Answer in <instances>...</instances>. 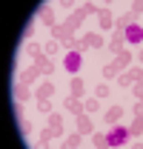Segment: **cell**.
Segmentation results:
<instances>
[{
	"instance_id": "6da1fadb",
	"label": "cell",
	"mask_w": 143,
	"mask_h": 149,
	"mask_svg": "<svg viewBox=\"0 0 143 149\" xmlns=\"http://www.w3.org/2000/svg\"><path fill=\"white\" fill-rule=\"evenodd\" d=\"M106 138H109V146H123L126 141H129V129H123V126H112V129L106 132Z\"/></svg>"
},
{
	"instance_id": "7a4b0ae2",
	"label": "cell",
	"mask_w": 143,
	"mask_h": 149,
	"mask_svg": "<svg viewBox=\"0 0 143 149\" xmlns=\"http://www.w3.org/2000/svg\"><path fill=\"white\" fill-rule=\"evenodd\" d=\"M80 66H83V55H80V52H66V57H63V69H66L69 74H77Z\"/></svg>"
},
{
	"instance_id": "3957f363",
	"label": "cell",
	"mask_w": 143,
	"mask_h": 149,
	"mask_svg": "<svg viewBox=\"0 0 143 149\" xmlns=\"http://www.w3.org/2000/svg\"><path fill=\"white\" fill-rule=\"evenodd\" d=\"M83 20H86V12H83V6H80V9H74L69 17H66V23H63V26L74 35V29H80V26H83Z\"/></svg>"
},
{
	"instance_id": "277c9868",
	"label": "cell",
	"mask_w": 143,
	"mask_h": 149,
	"mask_svg": "<svg viewBox=\"0 0 143 149\" xmlns=\"http://www.w3.org/2000/svg\"><path fill=\"white\" fill-rule=\"evenodd\" d=\"M126 43H129V46H137V49L143 46V26L140 23H135V26L126 29Z\"/></svg>"
},
{
	"instance_id": "5b68a950",
	"label": "cell",
	"mask_w": 143,
	"mask_h": 149,
	"mask_svg": "<svg viewBox=\"0 0 143 149\" xmlns=\"http://www.w3.org/2000/svg\"><path fill=\"white\" fill-rule=\"evenodd\" d=\"M123 46H126V32L115 29V32H112V37H109V52H112V55H117Z\"/></svg>"
},
{
	"instance_id": "8992f818",
	"label": "cell",
	"mask_w": 143,
	"mask_h": 149,
	"mask_svg": "<svg viewBox=\"0 0 143 149\" xmlns=\"http://www.w3.org/2000/svg\"><path fill=\"white\" fill-rule=\"evenodd\" d=\"M40 69H37V66H29V69H23V72H20V83H26V86H32V83H37V77H40Z\"/></svg>"
},
{
	"instance_id": "52a82bcc",
	"label": "cell",
	"mask_w": 143,
	"mask_h": 149,
	"mask_svg": "<svg viewBox=\"0 0 143 149\" xmlns=\"http://www.w3.org/2000/svg\"><path fill=\"white\" fill-rule=\"evenodd\" d=\"M49 129L54 132V138H63V115L60 112H52L49 115Z\"/></svg>"
},
{
	"instance_id": "ba28073f",
	"label": "cell",
	"mask_w": 143,
	"mask_h": 149,
	"mask_svg": "<svg viewBox=\"0 0 143 149\" xmlns=\"http://www.w3.org/2000/svg\"><path fill=\"white\" fill-rule=\"evenodd\" d=\"M77 132H80V135H92V132H94V123H92V118L86 112L77 115Z\"/></svg>"
},
{
	"instance_id": "9c48e42d",
	"label": "cell",
	"mask_w": 143,
	"mask_h": 149,
	"mask_svg": "<svg viewBox=\"0 0 143 149\" xmlns=\"http://www.w3.org/2000/svg\"><path fill=\"white\" fill-rule=\"evenodd\" d=\"M132 60H135V55H132L129 49H120V52L115 55V63H117V69H120V72H123V69H129V66H132Z\"/></svg>"
},
{
	"instance_id": "30bf717a",
	"label": "cell",
	"mask_w": 143,
	"mask_h": 149,
	"mask_svg": "<svg viewBox=\"0 0 143 149\" xmlns=\"http://www.w3.org/2000/svg\"><path fill=\"white\" fill-rule=\"evenodd\" d=\"M63 109L80 115V112H83V100H80V97H74V95H69V97H63Z\"/></svg>"
},
{
	"instance_id": "8fae6325",
	"label": "cell",
	"mask_w": 143,
	"mask_h": 149,
	"mask_svg": "<svg viewBox=\"0 0 143 149\" xmlns=\"http://www.w3.org/2000/svg\"><path fill=\"white\" fill-rule=\"evenodd\" d=\"M52 95H54V83H49V80H43V83L35 89V97H37V100H49Z\"/></svg>"
},
{
	"instance_id": "7c38bea8",
	"label": "cell",
	"mask_w": 143,
	"mask_h": 149,
	"mask_svg": "<svg viewBox=\"0 0 143 149\" xmlns=\"http://www.w3.org/2000/svg\"><path fill=\"white\" fill-rule=\"evenodd\" d=\"M35 66H37L43 74H54V60H52V57H46V55L35 57Z\"/></svg>"
},
{
	"instance_id": "4fadbf2b",
	"label": "cell",
	"mask_w": 143,
	"mask_h": 149,
	"mask_svg": "<svg viewBox=\"0 0 143 149\" xmlns=\"http://www.w3.org/2000/svg\"><path fill=\"white\" fill-rule=\"evenodd\" d=\"M120 118H123V106H109V109H106V115H103V120H106L109 126H115Z\"/></svg>"
},
{
	"instance_id": "5bb4252c",
	"label": "cell",
	"mask_w": 143,
	"mask_h": 149,
	"mask_svg": "<svg viewBox=\"0 0 143 149\" xmlns=\"http://www.w3.org/2000/svg\"><path fill=\"white\" fill-rule=\"evenodd\" d=\"M37 17H40V23H43V26H49V29H54V12L49 9V6H40Z\"/></svg>"
},
{
	"instance_id": "9a60e30c",
	"label": "cell",
	"mask_w": 143,
	"mask_h": 149,
	"mask_svg": "<svg viewBox=\"0 0 143 149\" xmlns=\"http://www.w3.org/2000/svg\"><path fill=\"white\" fill-rule=\"evenodd\" d=\"M52 40H57V43L63 46L66 40H72V32L66 29V26H54V29H52Z\"/></svg>"
},
{
	"instance_id": "2e32d148",
	"label": "cell",
	"mask_w": 143,
	"mask_h": 149,
	"mask_svg": "<svg viewBox=\"0 0 143 149\" xmlns=\"http://www.w3.org/2000/svg\"><path fill=\"white\" fill-rule=\"evenodd\" d=\"M135 23H137V15H135V12H126L123 17L117 20V26H115V29H120V32H126V29H129V26H135Z\"/></svg>"
},
{
	"instance_id": "e0dca14e",
	"label": "cell",
	"mask_w": 143,
	"mask_h": 149,
	"mask_svg": "<svg viewBox=\"0 0 143 149\" xmlns=\"http://www.w3.org/2000/svg\"><path fill=\"white\" fill-rule=\"evenodd\" d=\"M29 97H32V92H29V86H26V83H15V100H17V103H23V100H29Z\"/></svg>"
},
{
	"instance_id": "ac0fdd59",
	"label": "cell",
	"mask_w": 143,
	"mask_h": 149,
	"mask_svg": "<svg viewBox=\"0 0 143 149\" xmlns=\"http://www.w3.org/2000/svg\"><path fill=\"white\" fill-rule=\"evenodd\" d=\"M97 17H100V29H112V32H115V17H112V12H109V9H100V15H97Z\"/></svg>"
},
{
	"instance_id": "d6986e66",
	"label": "cell",
	"mask_w": 143,
	"mask_h": 149,
	"mask_svg": "<svg viewBox=\"0 0 143 149\" xmlns=\"http://www.w3.org/2000/svg\"><path fill=\"white\" fill-rule=\"evenodd\" d=\"M83 43H86V46H92V49H100V46H103V37L97 35V32H89V35L83 37Z\"/></svg>"
},
{
	"instance_id": "ffe728a7",
	"label": "cell",
	"mask_w": 143,
	"mask_h": 149,
	"mask_svg": "<svg viewBox=\"0 0 143 149\" xmlns=\"http://www.w3.org/2000/svg\"><path fill=\"white\" fill-rule=\"evenodd\" d=\"M117 74H120V69H117V63H115V60L103 66V77H106V80H117Z\"/></svg>"
},
{
	"instance_id": "44dd1931",
	"label": "cell",
	"mask_w": 143,
	"mask_h": 149,
	"mask_svg": "<svg viewBox=\"0 0 143 149\" xmlns=\"http://www.w3.org/2000/svg\"><path fill=\"white\" fill-rule=\"evenodd\" d=\"M83 92H86V83L72 74V95H74V97H83Z\"/></svg>"
},
{
	"instance_id": "7402d4cb",
	"label": "cell",
	"mask_w": 143,
	"mask_h": 149,
	"mask_svg": "<svg viewBox=\"0 0 143 149\" xmlns=\"http://www.w3.org/2000/svg\"><path fill=\"white\" fill-rule=\"evenodd\" d=\"M97 109H100V100H97V97H89V100H83V112H86V115H94Z\"/></svg>"
},
{
	"instance_id": "603a6c76",
	"label": "cell",
	"mask_w": 143,
	"mask_h": 149,
	"mask_svg": "<svg viewBox=\"0 0 143 149\" xmlns=\"http://www.w3.org/2000/svg\"><path fill=\"white\" fill-rule=\"evenodd\" d=\"M143 135V118H135V123L129 126V138H140Z\"/></svg>"
},
{
	"instance_id": "cb8c5ba5",
	"label": "cell",
	"mask_w": 143,
	"mask_h": 149,
	"mask_svg": "<svg viewBox=\"0 0 143 149\" xmlns=\"http://www.w3.org/2000/svg\"><path fill=\"white\" fill-rule=\"evenodd\" d=\"M60 49H63V46H60V43H57V40H49V43H46V46H43V55H49V57H54V55H57V52H60Z\"/></svg>"
},
{
	"instance_id": "d4e9b609",
	"label": "cell",
	"mask_w": 143,
	"mask_h": 149,
	"mask_svg": "<svg viewBox=\"0 0 143 149\" xmlns=\"http://www.w3.org/2000/svg\"><path fill=\"white\" fill-rule=\"evenodd\" d=\"M126 72L132 74V80H135V83H140V86H143V66H129Z\"/></svg>"
},
{
	"instance_id": "484cf974",
	"label": "cell",
	"mask_w": 143,
	"mask_h": 149,
	"mask_svg": "<svg viewBox=\"0 0 143 149\" xmlns=\"http://www.w3.org/2000/svg\"><path fill=\"white\" fill-rule=\"evenodd\" d=\"M92 143H94V146H109L106 132H92Z\"/></svg>"
},
{
	"instance_id": "4316f807",
	"label": "cell",
	"mask_w": 143,
	"mask_h": 149,
	"mask_svg": "<svg viewBox=\"0 0 143 149\" xmlns=\"http://www.w3.org/2000/svg\"><path fill=\"white\" fill-rule=\"evenodd\" d=\"M117 83H120V89H126V86H135V80H132V74H129V72H120V74H117Z\"/></svg>"
},
{
	"instance_id": "83f0119b",
	"label": "cell",
	"mask_w": 143,
	"mask_h": 149,
	"mask_svg": "<svg viewBox=\"0 0 143 149\" xmlns=\"http://www.w3.org/2000/svg\"><path fill=\"white\" fill-rule=\"evenodd\" d=\"M83 143V135L80 132H74V135H66V146H80Z\"/></svg>"
},
{
	"instance_id": "f1b7e54d",
	"label": "cell",
	"mask_w": 143,
	"mask_h": 149,
	"mask_svg": "<svg viewBox=\"0 0 143 149\" xmlns=\"http://www.w3.org/2000/svg\"><path fill=\"white\" fill-rule=\"evenodd\" d=\"M26 52H29L32 57H40V55H43V46H40V43H29V46H26Z\"/></svg>"
},
{
	"instance_id": "f546056e",
	"label": "cell",
	"mask_w": 143,
	"mask_h": 149,
	"mask_svg": "<svg viewBox=\"0 0 143 149\" xmlns=\"http://www.w3.org/2000/svg\"><path fill=\"white\" fill-rule=\"evenodd\" d=\"M52 138H54V132L49 129V126H46V129H43V132H40V135H37V141H40V143H49Z\"/></svg>"
},
{
	"instance_id": "4dcf8cb0",
	"label": "cell",
	"mask_w": 143,
	"mask_h": 149,
	"mask_svg": "<svg viewBox=\"0 0 143 149\" xmlns=\"http://www.w3.org/2000/svg\"><path fill=\"white\" fill-rule=\"evenodd\" d=\"M37 112H43V115H52V103H49V100H37Z\"/></svg>"
},
{
	"instance_id": "1f68e13d",
	"label": "cell",
	"mask_w": 143,
	"mask_h": 149,
	"mask_svg": "<svg viewBox=\"0 0 143 149\" xmlns=\"http://www.w3.org/2000/svg\"><path fill=\"white\" fill-rule=\"evenodd\" d=\"M94 97H97V100H100V97H109V86L106 83H100V86L94 89Z\"/></svg>"
},
{
	"instance_id": "d6a6232c",
	"label": "cell",
	"mask_w": 143,
	"mask_h": 149,
	"mask_svg": "<svg viewBox=\"0 0 143 149\" xmlns=\"http://www.w3.org/2000/svg\"><path fill=\"white\" fill-rule=\"evenodd\" d=\"M83 12H86V15H100V9H97L94 3H86V6H83Z\"/></svg>"
},
{
	"instance_id": "836d02e7",
	"label": "cell",
	"mask_w": 143,
	"mask_h": 149,
	"mask_svg": "<svg viewBox=\"0 0 143 149\" xmlns=\"http://www.w3.org/2000/svg\"><path fill=\"white\" fill-rule=\"evenodd\" d=\"M132 112H135V118H143V103H140V100L132 106Z\"/></svg>"
},
{
	"instance_id": "e575fe53",
	"label": "cell",
	"mask_w": 143,
	"mask_h": 149,
	"mask_svg": "<svg viewBox=\"0 0 143 149\" xmlns=\"http://www.w3.org/2000/svg\"><path fill=\"white\" fill-rule=\"evenodd\" d=\"M83 49H86V43H83V40H74V49H72V52H80V55H83Z\"/></svg>"
},
{
	"instance_id": "d590c367",
	"label": "cell",
	"mask_w": 143,
	"mask_h": 149,
	"mask_svg": "<svg viewBox=\"0 0 143 149\" xmlns=\"http://www.w3.org/2000/svg\"><path fill=\"white\" fill-rule=\"evenodd\" d=\"M132 12H135V15H140V12H143V3H132Z\"/></svg>"
},
{
	"instance_id": "8d00e7d4",
	"label": "cell",
	"mask_w": 143,
	"mask_h": 149,
	"mask_svg": "<svg viewBox=\"0 0 143 149\" xmlns=\"http://www.w3.org/2000/svg\"><path fill=\"white\" fill-rule=\"evenodd\" d=\"M135 57H137V60L143 63V49H137V52H135Z\"/></svg>"
}]
</instances>
